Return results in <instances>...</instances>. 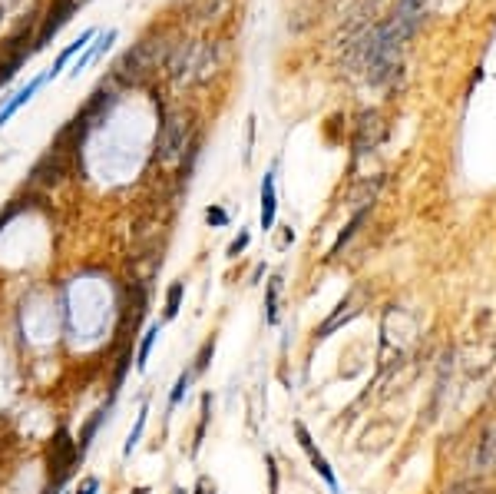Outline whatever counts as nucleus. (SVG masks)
Listing matches in <instances>:
<instances>
[{
	"label": "nucleus",
	"instance_id": "nucleus-14",
	"mask_svg": "<svg viewBox=\"0 0 496 494\" xmlns=\"http://www.w3.org/2000/svg\"><path fill=\"white\" fill-rule=\"evenodd\" d=\"M208 418H212V395H202V412H198V425H196V441H192V455H198L202 438H206Z\"/></svg>",
	"mask_w": 496,
	"mask_h": 494
},
{
	"label": "nucleus",
	"instance_id": "nucleus-13",
	"mask_svg": "<svg viewBox=\"0 0 496 494\" xmlns=\"http://www.w3.org/2000/svg\"><path fill=\"white\" fill-rule=\"evenodd\" d=\"M129 368H133V345H123V352H119L116 365H113V388H109V402H116L119 388H123V382H126Z\"/></svg>",
	"mask_w": 496,
	"mask_h": 494
},
{
	"label": "nucleus",
	"instance_id": "nucleus-10",
	"mask_svg": "<svg viewBox=\"0 0 496 494\" xmlns=\"http://www.w3.org/2000/svg\"><path fill=\"white\" fill-rule=\"evenodd\" d=\"M46 80H50V76H46V74H40V76H34V80H30L27 87H24V90H17V93H14V100H7V103H4V110H0V127H4V123H7V119L14 117V113H17L20 107H24V103H30V100H34V93L40 90V87H44Z\"/></svg>",
	"mask_w": 496,
	"mask_h": 494
},
{
	"label": "nucleus",
	"instance_id": "nucleus-4",
	"mask_svg": "<svg viewBox=\"0 0 496 494\" xmlns=\"http://www.w3.org/2000/svg\"><path fill=\"white\" fill-rule=\"evenodd\" d=\"M76 4L80 0H56L54 7H50V14L44 17V27H40V34H36L34 46H30V54H40L44 46H50V40L64 30V24L73 17V10H76Z\"/></svg>",
	"mask_w": 496,
	"mask_h": 494
},
{
	"label": "nucleus",
	"instance_id": "nucleus-12",
	"mask_svg": "<svg viewBox=\"0 0 496 494\" xmlns=\"http://www.w3.org/2000/svg\"><path fill=\"white\" fill-rule=\"evenodd\" d=\"M159 335H163V325H159V322H153V325L143 332V339H139V345H136V372H146L149 355H153V348H156V342H159Z\"/></svg>",
	"mask_w": 496,
	"mask_h": 494
},
{
	"label": "nucleus",
	"instance_id": "nucleus-18",
	"mask_svg": "<svg viewBox=\"0 0 496 494\" xmlns=\"http://www.w3.org/2000/svg\"><path fill=\"white\" fill-rule=\"evenodd\" d=\"M212 355H216V335L212 339H206L202 342V348H198V355H196V362H192V375H206V368H208V362H212Z\"/></svg>",
	"mask_w": 496,
	"mask_h": 494
},
{
	"label": "nucleus",
	"instance_id": "nucleus-20",
	"mask_svg": "<svg viewBox=\"0 0 496 494\" xmlns=\"http://www.w3.org/2000/svg\"><path fill=\"white\" fill-rule=\"evenodd\" d=\"M364 216H368V209H361V212H358V216H354L351 222H348V226L341 229V236L334 239V246H331V256H338V252H341V246H344V242H351V236H354V232H358V226H361V222H364Z\"/></svg>",
	"mask_w": 496,
	"mask_h": 494
},
{
	"label": "nucleus",
	"instance_id": "nucleus-19",
	"mask_svg": "<svg viewBox=\"0 0 496 494\" xmlns=\"http://www.w3.org/2000/svg\"><path fill=\"white\" fill-rule=\"evenodd\" d=\"M192 368H186L179 378H176V385H172V395H169V412H176L182 405V398H186V392H189V385H192Z\"/></svg>",
	"mask_w": 496,
	"mask_h": 494
},
{
	"label": "nucleus",
	"instance_id": "nucleus-27",
	"mask_svg": "<svg viewBox=\"0 0 496 494\" xmlns=\"http://www.w3.org/2000/svg\"><path fill=\"white\" fill-rule=\"evenodd\" d=\"M60 494H70V491H60Z\"/></svg>",
	"mask_w": 496,
	"mask_h": 494
},
{
	"label": "nucleus",
	"instance_id": "nucleus-2",
	"mask_svg": "<svg viewBox=\"0 0 496 494\" xmlns=\"http://www.w3.org/2000/svg\"><path fill=\"white\" fill-rule=\"evenodd\" d=\"M80 465V451H76V441L66 428H56L54 438H50V448H46V494H54L64 488V481L73 475V468Z\"/></svg>",
	"mask_w": 496,
	"mask_h": 494
},
{
	"label": "nucleus",
	"instance_id": "nucleus-22",
	"mask_svg": "<svg viewBox=\"0 0 496 494\" xmlns=\"http://www.w3.org/2000/svg\"><path fill=\"white\" fill-rule=\"evenodd\" d=\"M248 239H252V236H248V232H245V229H242V232H238V236L232 239V246H228V256H238V252H245V246H248Z\"/></svg>",
	"mask_w": 496,
	"mask_h": 494
},
{
	"label": "nucleus",
	"instance_id": "nucleus-26",
	"mask_svg": "<svg viewBox=\"0 0 496 494\" xmlns=\"http://www.w3.org/2000/svg\"><path fill=\"white\" fill-rule=\"evenodd\" d=\"M172 494H186V491H182V488H176V491H172Z\"/></svg>",
	"mask_w": 496,
	"mask_h": 494
},
{
	"label": "nucleus",
	"instance_id": "nucleus-15",
	"mask_svg": "<svg viewBox=\"0 0 496 494\" xmlns=\"http://www.w3.org/2000/svg\"><path fill=\"white\" fill-rule=\"evenodd\" d=\"M146 418H149V405H143L139 408V415H136V425H133V431L126 435V445H123V455H133L136 451V445H139V438H143V431H146Z\"/></svg>",
	"mask_w": 496,
	"mask_h": 494
},
{
	"label": "nucleus",
	"instance_id": "nucleus-17",
	"mask_svg": "<svg viewBox=\"0 0 496 494\" xmlns=\"http://www.w3.org/2000/svg\"><path fill=\"white\" fill-rule=\"evenodd\" d=\"M182 292H186V285H182V282H172V285H169V292H166V312H163V319H166V322H172L176 315H179V309H182Z\"/></svg>",
	"mask_w": 496,
	"mask_h": 494
},
{
	"label": "nucleus",
	"instance_id": "nucleus-1",
	"mask_svg": "<svg viewBox=\"0 0 496 494\" xmlns=\"http://www.w3.org/2000/svg\"><path fill=\"white\" fill-rule=\"evenodd\" d=\"M414 30L400 24L397 17H390L384 27H378L374 40H370V50H368V80L370 83H384L397 74L400 66V50H404L407 37Z\"/></svg>",
	"mask_w": 496,
	"mask_h": 494
},
{
	"label": "nucleus",
	"instance_id": "nucleus-5",
	"mask_svg": "<svg viewBox=\"0 0 496 494\" xmlns=\"http://www.w3.org/2000/svg\"><path fill=\"white\" fill-rule=\"evenodd\" d=\"M156 66V54H153V44L149 40H143V44H136L133 50H129L123 60H119V66H116V76L123 83H129V80H139L143 74H149Z\"/></svg>",
	"mask_w": 496,
	"mask_h": 494
},
{
	"label": "nucleus",
	"instance_id": "nucleus-9",
	"mask_svg": "<svg viewBox=\"0 0 496 494\" xmlns=\"http://www.w3.org/2000/svg\"><path fill=\"white\" fill-rule=\"evenodd\" d=\"M109 408H113V402H106V405H103V408H96V412L90 415V421H86V425H83V428H80V438H76V451H80V461H83V458H86V451L93 448V438H96V435H99V428L106 425V415H109Z\"/></svg>",
	"mask_w": 496,
	"mask_h": 494
},
{
	"label": "nucleus",
	"instance_id": "nucleus-8",
	"mask_svg": "<svg viewBox=\"0 0 496 494\" xmlns=\"http://www.w3.org/2000/svg\"><path fill=\"white\" fill-rule=\"evenodd\" d=\"M275 212H278V192H275V173H265L262 179V209H258V226L265 232L275 229Z\"/></svg>",
	"mask_w": 496,
	"mask_h": 494
},
{
	"label": "nucleus",
	"instance_id": "nucleus-25",
	"mask_svg": "<svg viewBox=\"0 0 496 494\" xmlns=\"http://www.w3.org/2000/svg\"><path fill=\"white\" fill-rule=\"evenodd\" d=\"M14 216H17V206H10V209H7V212H4V216H0V229L7 226V222H10V219H14Z\"/></svg>",
	"mask_w": 496,
	"mask_h": 494
},
{
	"label": "nucleus",
	"instance_id": "nucleus-16",
	"mask_svg": "<svg viewBox=\"0 0 496 494\" xmlns=\"http://www.w3.org/2000/svg\"><path fill=\"white\" fill-rule=\"evenodd\" d=\"M278 289H281V279H268V292H265V322L275 325L278 322Z\"/></svg>",
	"mask_w": 496,
	"mask_h": 494
},
{
	"label": "nucleus",
	"instance_id": "nucleus-23",
	"mask_svg": "<svg viewBox=\"0 0 496 494\" xmlns=\"http://www.w3.org/2000/svg\"><path fill=\"white\" fill-rule=\"evenodd\" d=\"M76 494H99V478L96 475L83 478V485H80V491H76Z\"/></svg>",
	"mask_w": 496,
	"mask_h": 494
},
{
	"label": "nucleus",
	"instance_id": "nucleus-3",
	"mask_svg": "<svg viewBox=\"0 0 496 494\" xmlns=\"http://www.w3.org/2000/svg\"><path fill=\"white\" fill-rule=\"evenodd\" d=\"M70 163H73L70 149H64L60 143H54V147H50V153H46L44 159L34 166L30 183H36V186H56L66 173H70Z\"/></svg>",
	"mask_w": 496,
	"mask_h": 494
},
{
	"label": "nucleus",
	"instance_id": "nucleus-11",
	"mask_svg": "<svg viewBox=\"0 0 496 494\" xmlns=\"http://www.w3.org/2000/svg\"><path fill=\"white\" fill-rule=\"evenodd\" d=\"M96 34H99V30H86V34H80V37H76L70 46H66L64 54L56 56V64L50 66V70H46V76H50V80H56V76H60V70H64V66L70 64L73 56L80 54V50H86V46H90V40H96Z\"/></svg>",
	"mask_w": 496,
	"mask_h": 494
},
{
	"label": "nucleus",
	"instance_id": "nucleus-24",
	"mask_svg": "<svg viewBox=\"0 0 496 494\" xmlns=\"http://www.w3.org/2000/svg\"><path fill=\"white\" fill-rule=\"evenodd\" d=\"M196 494H216V485L208 488V481H206V478H202V481H198V485H196Z\"/></svg>",
	"mask_w": 496,
	"mask_h": 494
},
{
	"label": "nucleus",
	"instance_id": "nucleus-7",
	"mask_svg": "<svg viewBox=\"0 0 496 494\" xmlns=\"http://www.w3.org/2000/svg\"><path fill=\"white\" fill-rule=\"evenodd\" d=\"M182 149H186V127H182V119H169V123H163L159 156H163V159H176Z\"/></svg>",
	"mask_w": 496,
	"mask_h": 494
},
{
	"label": "nucleus",
	"instance_id": "nucleus-21",
	"mask_svg": "<svg viewBox=\"0 0 496 494\" xmlns=\"http://www.w3.org/2000/svg\"><path fill=\"white\" fill-rule=\"evenodd\" d=\"M206 219H208V226H226V222H228V212H226V209H218V206H208V209H206Z\"/></svg>",
	"mask_w": 496,
	"mask_h": 494
},
{
	"label": "nucleus",
	"instance_id": "nucleus-6",
	"mask_svg": "<svg viewBox=\"0 0 496 494\" xmlns=\"http://www.w3.org/2000/svg\"><path fill=\"white\" fill-rule=\"evenodd\" d=\"M295 435H298V445H301V451H305L308 461H311V468H315L318 475H321V481H325L331 491H338V475H334V468L328 465V458L315 448V441H311V435H308V428L301 425V421L295 425Z\"/></svg>",
	"mask_w": 496,
	"mask_h": 494
}]
</instances>
